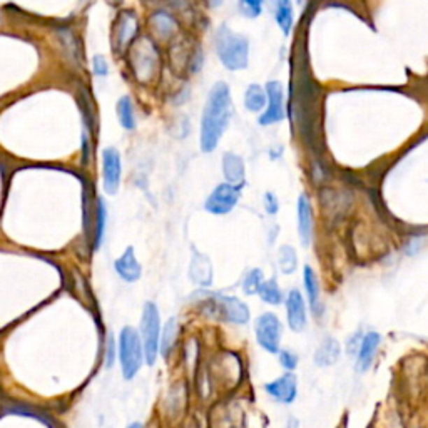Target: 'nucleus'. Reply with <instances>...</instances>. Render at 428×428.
<instances>
[{
    "label": "nucleus",
    "mask_w": 428,
    "mask_h": 428,
    "mask_svg": "<svg viewBox=\"0 0 428 428\" xmlns=\"http://www.w3.org/2000/svg\"><path fill=\"white\" fill-rule=\"evenodd\" d=\"M231 91L226 83L214 84L201 117L199 145L203 152L216 151L231 119Z\"/></svg>",
    "instance_id": "obj_1"
},
{
    "label": "nucleus",
    "mask_w": 428,
    "mask_h": 428,
    "mask_svg": "<svg viewBox=\"0 0 428 428\" xmlns=\"http://www.w3.org/2000/svg\"><path fill=\"white\" fill-rule=\"evenodd\" d=\"M179 335V321L178 318H169L166 321V324L161 329V340H159V355L161 357L168 358L171 350L174 348V345H176Z\"/></svg>",
    "instance_id": "obj_22"
},
{
    "label": "nucleus",
    "mask_w": 428,
    "mask_h": 428,
    "mask_svg": "<svg viewBox=\"0 0 428 428\" xmlns=\"http://www.w3.org/2000/svg\"><path fill=\"white\" fill-rule=\"evenodd\" d=\"M136 32H138V19L132 12H122L117 17V24H115L114 34H115V49L124 50L131 44L134 38Z\"/></svg>",
    "instance_id": "obj_18"
},
{
    "label": "nucleus",
    "mask_w": 428,
    "mask_h": 428,
    "mask_svg": "<svg viewBox=\"0 0 428 428\" xmlns=\"http://www.w3.org/2000/svg\"><path fill=\"white\" fill-rule=\"evenodd\" d=\"M156 49L151 42H148L145 38H141L138 45L132 49V69L136 71V76L141 80L151 79L157 67V55Z\"/></svg>",
    "instance_id": "obj_13"
},
{
    "label": "nucleus",
    "mask_w": 428,
    "mask_h": 428,
    "mask_svg": "<svg viewBox=\"0 0 428 428\" xmlns=\"http://www.w3.org/2000/svg\"><path fill=\"white\" fill-rule=\"evenodd\" d=\"M303 286L306 291V303L310 311L313 313L316 318H321L324 313V303L321 299V288H320V280L316 276L315 269L311 266L303 268Z\"/></svg>",
    "instance_id": "obj_17"
},
{
    "label": "nucleus",
    "mask_w": 428,
    "mask_h": 428,
    "mask_svg": "<svg viewBox=\"0 0 428 428\" xmlns=\"http://www.w3.org/2000/svg\"><path fill=\"white\" fill-rule=\"evenodd\" d=\"M341 357V345L336 338L327 336L323 341L318 345V348L315 350L313 362L316 366L327 368L333 366Z\"/></svg>",
    "instance_id": "obj_20"
},
{
    "label": "nucleus",
    "mask_w": 428,
    "mask_h": 428,
    "mask_svg": "<svg viewBox=\"0 0 428 428\" xmlns=\"http://www.w3.org/2000/svg\"><path fill=\"white\" fill-rule=\"evenodd\" d=\"M276 355H278V359H280V365H281V368H283L285 371H294V370H297L298 363H299V358H298V355L293 352V350H291V348H281Z\"/></svg>",
    "instance_id": "obj_31"
},
{
    "label": "nucleus",
    "mask_w": 428,
    "mask_h": 428,
    "mask_svg": "<svg viewBox=\"0 0 428 428\" xmlns=\"http://www.w3.org/2000/svg\"><path fill=\"white\" fill-rule=\"evenodd\" d=\"M241 192L243 186H236V184H229L226 181L217 184L204 201V211L214 214V216H226L238 206L239 199H241Z\"/></svg>",
    "instance_id": "obj_6"
},
{
    "label": "nucleus",
    "mask_w": 428,
    "mask_h": 428,
    "mask_svg": "<svg viewBox=\"0 0 428 428\" xmlns=\"http://www.w3.org/2000/svg\"><path fill=\"white\" fill-rule=\"evenodd\" d=\"M114 271L115 275L121 278L126 283H136L143 276V266L138 261L136 251L132 246H127L126 251L114 261Z\"/></svg>",
    "instance_id": "obj_16"
},
{
    "label": "nucleus",
    "mask_w": 428,
    "mask_h": 428,
    "mask_svg": "<svg viewBox=\"0 0 428 428\" xmlns=\"http://www.w3.org/2000/svg\"><path fill=\"white\" fill-rule=\"evenodd\" d=\"M92 71L94 74L99 77H106L109 74V66H107V61L102 55H96V57L92 59Z\"/></svg>",
    "instance_id": "obj_34"
},
{
    "label": "nucleus",
    "mask_w": 428,
    "mask_h": 428,
    "mask_svg": "<svg viewBox=\"0 0 428 428\" xmlns=\"http://www.w3.org/2000/svg\"><path fill=\"white\" fill-rule=\"evenodd\" d=\"M213 305L222 320L236 327H245L251 321L250 306L241 298L233 294H214Z\"/></svg>",
    "instance_id": "obj_7"
},
{
    "label": "nucleus",
    "mask_w": 428,
    "mask_h": 428,
    "mask_svg": "<svg viewBox=\"0 0 428 428\" xmlns=\"http://www.w3.org/2000/svg\"><path fill=\"white\" fill-rule=\"evenodd\" d=\"M151 24H152L154 31L159 34L161 37L171 36V34L174 32V29H176V24H174L173 17L164 14V12H157L156 15H152Z\"/></svg>",
    "instance_id": "obj_29"
},
{
    "label": "nucleus",
    "mask_w": 428,
    "mask_h": 428,
    "mask_svg": "<svg viewBox=\"0 0 428 428\" xmlns=\"http://www.w3.org/2000/svg\"><path fill=\"white\" fill-rule=\"evenodd\" d=\"M161 313L156 303L148 301L143 306V315L139 321V336L144 348V362L148 366L156 365L159 358V340H161Z\"/></svg>",
    "instance_id": "obj_4"
},
{
    "label": "nucleus",
    "mask_w": 428,
    "mask_h": 428,
    "mask_svg": "<svg viewBox=\"0 0 428 428\" xmlns=\"http://www.w3.org/2000/svg\"><path fill=\"white\" fill-rule=\"evenodd\" d=\"M258 297L261 298V301L266 303L269 306H280L285 303V293L275 276L264 278L263 283L259 286Z\"/></svg>",
    "instance_id": "obj_21"
},
{
    "label": "nucleus",
    "mask_w": 428,
    "mask_h": 428,
    "mask_svg": "<svg viewBox=\"0 0 428 428\" xmlns=\"http://www.w3.org/2000/svg\"><path fill=\"white\" fill-rule=\"evenodd\" d=\"M190 280L192 285L199 286L201 290H208L213 286L214 281V271L213 263L208 255L201 252L198 250H192L191 263H190Z\"/></svg>",
    "instance_id": "obj_14"
},
{
    "label": "nucleus",
    "mask_w": 428,
    "mask_h": 428,
    "mask_svg": "<svg viewBox=\"0 0 428 428\" xmlns=\"http://www.w3.org/2000/svg\"><path fill=\"white\" fill-rule=\"evenodd\" d=\"M122 162L117 149L107 148L102 151V187L106 194L114 196L121 186Z\"/></svg>",
    "instance_id": "obj_10"
},
{
    "label": "nucleus",
    "mask_w": 428,
    "mask_h": 428,
    "mask_svg": "<svg viewBox=\"0 0 428 428\" xmlns=\"http://www.w3.org/2000/svg\"><path fill=\"white\" fill-rule=\"evenodd\" d=\"M221 166L226 183L236 184V186H245L246 168H245V161H243L241 156H238V154L234 152H224Z\"/></svg>",
    "instance_id": "obj_19"
},
{
    "label": "nucleus",
    "mask_w": 428,
    "mask_h": 428,
    "mask_svg": "<svg viewBox=\"0 0 428 428\" xmlns=\"http://www.w3.org/2000/svg\"><path fill=\"white\" fill-rule=\"evenodd\" d=\"M127 428H143V423H139V422H134V423H131L129 427Z\"/></svg>",
    "instance_id": "obj_35"
},
{
    "label": "nucleus",
    "mask_w": 428,
    "mask_h": 428,
    "mask_svg": "<svg viewBox=\"0 0 428 428\" xmlns=\"http://www.w3.org/2000/svg\"><path fill=\"white\" fill-rule=\"evenodd\" d=\"M115 355H117V341L114 340L113 335H109L106 338V355H104L106 368H113L115 362Z\"/></svg>",
    "instance_id": "obj_32"
},
{
    "label": "nucleus",
    "mask_w": 428,
    "mask_h": 428,
    "mask_svg": "<svg viewBox=\"0 0 428 428\" xmlns=\"http://www.w3.org/2000/svg\"><path fill=\"white\" fill-rule=\"evenodd\" d=\"M382 345V335L376 331H368L359 338L358 352H357V371L358 373H366L373 365L376 352Z\"/></svg>",
    "instance_id": "obj_15"
},
{
    "label": "nucleus",
    "mask_w": 428,
    "mask_h": 428,
    "mask_svg": "<svg viewBox=\"0 0 428 428\" xmlns=\"http://www.w3.org/2000/svg\"><path fill=\"white\" fill-rule=\"evenodd\" d=\"M278 268L285 276L293 275L298 269V255L297 250L290 245H283L278 250Z\"/></svg>",
    "instance_id": "obj_25"
},
{
    "label": "nucleus",
    "mask_w": 428,
    "mask_h": 428,
    "mask_svg": "<svg viewBox=\"0 0 428 428\" xmlns=\"http://www.w3.org/2000/svg\"><path fill=\"white\" fill-rule=\"evenodd\" d=\"M115 113H117L119 124L126 131H132L136 127V115H134V106H132L131 97L122 96L121 99L115 104Z\"/></svg>",
    "instance_id": "obj_26"
},
{
    "label": "nucleus",
    "mask_w": 428,
    "mask_h": 428,
    "mask_svg": "<svg viewBox=\"0 0 428 428\" xmlns=\"http://www.w3.org/2000/svg\"><path fill=\"white\" fill-rule=\"evenodd\" d=\"M275 20L283 36H290L294 22V12L291 0H275Z\"/></svg>",
    "instance_id": "obj_23"
},
{
    "label": "nucleus",
    "mask_w": 428,
    "mask_h": 428,
    "mask_svg": "<svg viewBox=\"0 0 428 428\" xmlns=\"http://www.w3.org/2000/svg\"><path fill=\"white\" fill-rule=\"evenodd\" d=\"M268 104L266 89L261 87L259 84L248 85L245 92V107L250 113H261Z\"/></svg>",
    "instance_id": "obj_24"
},
{
    "label": "nucleus",
    "mask_w": 428,
    "mask_h": 428,
    "mask_svg": "<svg viewBox=\"0 0 428 428\" xmlns=\"http://www.w3.org/2000/svg\"><path fill=\"white\" fill-rule=\"evenodd\" d=\"M297 229L301 246L310 248L311 243H313L315 214L313 204H311L310 196H308L306 192H301L297 201Z\"/></svg>",
    "instance_id": "obj_12"
},
{
    "label": "nucleus",
    "mask_w": 428,
    "mask_h": 428,
    "mask_svg": "<svg viewBox=\"0 0 428 428\" xmlns=\"http://www.w3.org/2000/svg\"><path fill=\"white\" fill-rule=\"evenodd\" d=\"M216 54L228 71H243L250 62V41L228 25H221L216 32Z\"/></svg>",
    "instance_id": "obj_2"
},
{
    "label": "nucleus",
    "mask_w": 428,
    "mask_h": 428,
    "mask_svg": "<svg viewBox=\"0 0 428 428\" xmlns=\"http://www.w3.org/2000/svg\"><path fill=\"white\" fill-rule=\"evenodd\" d=\"M264 392L276 404L291 405L298 398V376L294 371H285L281 376L264 385Z\"/></svg>",
    "instance_id": "obj_11"
},
{
    "label": "nucleus",
    "mask_w": 428,
    "mask_h": 428,
    "mask_svg": "<svg viewBox=\"0 0 428 428\" xmlns=\"http://www.w3.org/2000/svg\"><path fill=\"white\" fill-rule=\"evenodd\" d=\"M268 104L264 107L263 114L259 115V126H273L285 119V91L283 85L278 80H269L266 84Z\"/></svg>",
    "instance_id": "obj_9"
},
{
    "label": "nucleus",
    "mask_w": 428,
    "mask_h": 428,
    "mask_svg": "<svg viewBox=\"0 0 428 428\" xmlns=\"http://www.w3.org/2000/svg\"><path fill=\"white\" fill-rule=\"evenodd\" d=\"M263 206L264 211H266L269 216H275V214L280 213V201H278V196L275 192H264Z\"/></svg>",
    "instance_id": "obj_33"
},
{
    "label": "nucleus",
    "mask_w": 428,
    "mask_h": 428,
    "mask_svg": "<svg viewBox=\"0 0 428 428\" xmlns=\"http://www.w3.org/2000/svg\"><path fill=\"white\" fill-rule=\"evenodd\" d=\"M117 358L121 363L124 380H134L143 368L144 348L139 331L132 327H124L117 336Z\"/></svg>",
    "instance_id": "obj_3"
},
{
    "label": "nucleus",
    "mask_w": 428,
    "mask_h": 428,
    "mask_svg": "<svg viewBox=\"0 0 428 428\" xmlns=\"http://www.w3.org/2000/svg\"><path fill=\"white\" fill-rule=\"evenodd\" d=\"M298 2H299V3H301V2H303V0H298Z\"/></svg>",
    "instance_id": "obj_36"
},
{
    "label": "nucleus",
    "mask_w": 428,
    "mask_h": 428,
    "mask_svg": "<svg viewBox=\"0 0 428 428\" xmlns=\"http://www.w3.org/2000/svg\"><path fill=\"white\" fill-rule=\"evenodd\" d=\"M96 222H94V234H92V246L94 250L101 246L102 238H104V229L107 222V209L104 201L101 198L97 199V208H96Z\"/></svg>",
    "instance_id": "obj_28"
},
{
    "label": "nucleus",
    "mask_w": 428,
    "mask_h": 428,
    "mask_svg": "<svg viewBox=\"0 0 428 428\" xmlns=\"http://www.w3.org/2000/svg\"><path fill=\"white\" fill-rule=\"evenodd\" d=\"M264 0H239V12L248 19H258L263 14Z\"/></svg>",
    "instance_id": "obj_30"
},
{
    "label": "nucleus",
    "mask_w": 428,
    "mask_h": 428,
    "mask_svg": "<svg viewBox=\"0 0 428 428\" xmlns=\"http://www.w3.org/2000/svg\"><path fill=\"white\" fill-rule=\"evenodd\" d=\"M285 310H286V321H288V328L293 333L305 331L308 327V303L301 291L293 288L285 294Z\"/></svg>",
    "instance_id": "obj_8"
},
{
    "label": "nucleus",
    "mask_w": 428,
    "mask_h": 428,
    "mask_svg": "<svg viewBox=\"0 0 428 428\" xmlns=\"http://www.w3.org/2000/svg\"><path fill=\"white\" fill-rule=\"evenodd\" d=\"M255 338L261 350L269 355H276L281 350L283 340V323L280 316L266 311L255 320Z\"/></svg>",
    "instance_id": "obj_5"
},
{
    "label": "nucleus",
    "mask_w": 428,
    "mask_h": 428,
    "mask_svg": "<svg viewBox=\"0 0 428 428\" xmlns=\"http://www.w3.org/2000/svg\"><path fill=\"white\" fill-rule=\"evenodd\" d=\"M263 280H264L263 269L261 268L248 269L241 280V291L246 294V297H255V294H258Z\"/></svg>",
    "instance_id": "obj_27"
}]
</instances>
